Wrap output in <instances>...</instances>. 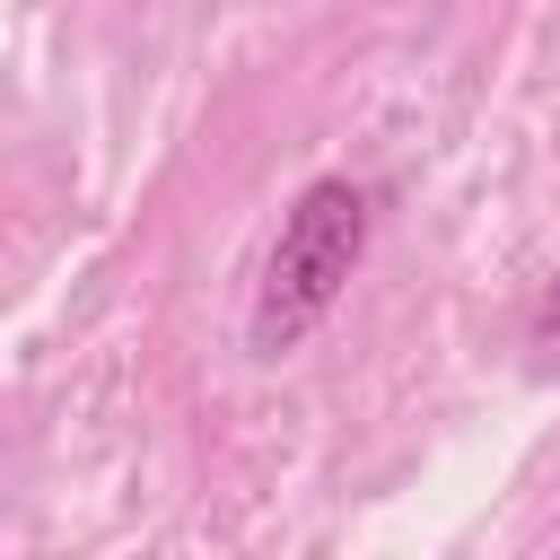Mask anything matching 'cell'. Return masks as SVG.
<instances>
[{
	"label": "cell",
	"mask_w": 560,
	"mask_h": 560,
	"mask_svg": "<svg viewBox=\"0 0 560 560\" xmlns=\"http://www.w3.org/2000/svg\"><path fill=\"white\" fill-rule=\"evenodd\" d=\"M542 332H560V280L542 289Z\"/></svg>",
	"instance_id": "obj_2"
},
{
	"label": "cell",
	"mask_w": 560,
	"mask_h": 560,
	"mask_svg": "<svg viewBox=\"0 0 560 560\" xmlns=\"http://www.w3.org/2000/svg\"><path fill=\"white\" fill-rule=\"evenodd\" d=\"M368 254V192L350 175H315L289 210H280V236L262 254V280H254V306H245V341L262 359H289L350 289Z\"/></svg>",
	"instance_id": "obj_1"
}]
</instances>
